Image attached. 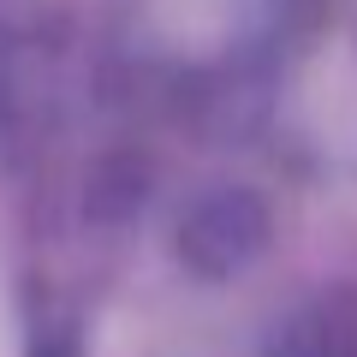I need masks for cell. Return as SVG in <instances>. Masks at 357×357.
<instances>
[{
  "label": "cell",
  "mask_w": 357,
  "mask_h": 357,
  "mask_svg": "<svg viewBox=\"0 0 357 357\" xmlns=\"http://www.w3.org/2000/svg\"><path fill=\"white\" fill-rule=\"evenodd\" d=\"M274 357H357V298H328L274 340Z\"/></svg>",
  "instance_id": "cell-1"
}]
</instances>
